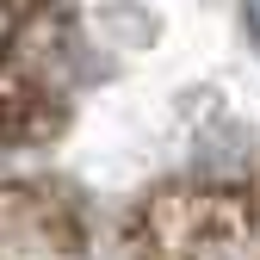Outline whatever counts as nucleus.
Masks as SVG:
<instances>
[{"instance_id":"obj_1","label":"nucleus","mask_w":260,"mask_h":260,"mask_svg":"<svg viewBox=\"0 0 260 260\" xmlns=\"http://www.w3.org/2000/svg\"><path fill=\"white\" fill-rule=\"evenodd\" d=\"M56 50V0H0V130L25 118Z\"/></svg>"},{"instance_id":"obj_2","label":"nucleus","mask_w":260,"mask_h":260,"mask_svg":"<svg viewBox=\"0 0 260 260\" xmlns=\"http://www.w3.org/2000/svg\"><path fill=\"white\" fill-rule=\"evenodd\" d=\"M0 260H87V230L62 199L0 180Z\"/></svg>"}]
</instances>
